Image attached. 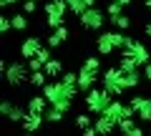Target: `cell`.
Here are the masks:
<instances>
[{"mask_svg": "<svg viewBox=\"0 0 151 136\" xmlns=\"http://www.w3.org/2000/svg\"><path fill=\"white\" fill-rule=\"evenodd\" d=\"M98 78H101V73H91V71H86V68H81V71H78V88H81L83 93H88L91 88H96Z\"/></svg>", "mask_w": 151, "mask_h": 136, "instance_id": "obj_13", "label": "cell"}, {"mask_svg": "<svg viewBox=\"0 0 151 136\" xmlns=\"http://www.w3.org/2000/svg\"><path fill=\"white\" fill-rule=\"evenodd\" d=\"M15 3H20V0H0V8H3V10H8V8L15 5Z\"/></svg>", "mask_w": 151, "mask_h": 136, "instance_id": "obj_36", "label": "cell"}, {"mask_svg": "<svg viewBox=\"0 0 151 136\" xmlns=\"http://www.w3.org/2000/svg\"><path fill=\"white\" fill-rule=\"evenodd\" d=\"M65 3H68V8H70V13H73L76 18H81L83 13L88 10V3H86V0H65Z\"/></svg>", "mask_w": 151, "mask_h": 136, "instance_id": "obj_22", "label": "cell"}, {"mask_svg": "<svg viewBox=\"0 0 151 136\" xmlns=\"http://www.w3.org/2000/svg\"><path fill=\"white\" fill-rule=\"evenodd\" d=\"M121 73H124L126 88H136L141 83V68H136V71H121Z\"/></svg>", "mask_w": 151, "mask_h": 136, "instance_id": "obj_18", "label": "cell"}, {"mask_svg": "<svg viewBox=\"0 0 151 136\" xmlns=\"http://www.w3.org/2000/svg\"><path fill=\"white\" fill-rule=\"evenodd\" d=\"M144 78L151 83V63H146V65H144Z\"/></svg>", "mask_w": 151, "mask_h": 136, "instance_id": "obj_38", "label": "cell"}, {"mask_svg": "<svg viewBox=\"0 0 151 136\" xmlns=\"http://www.w3.org/2000/svg\"><path fill=\"white\" fill-rule=\"evenodd\" d=\"M131 40L134 38H129L121 30H103V33H98V38H96V50H98V55H111L116 48H126Z\"/></svg>", "mask_w": 151, "mask_h": 136, "instance_id": "obj_2", "label": "cell"}, {"mask_svg": "<svg viewBox=\"0 0 151 136\" xmlns=\"http://www.w3.org/2000/svg\"><path fill=\"white\" fill-rule=\"evenodd\" d=\"M43 48V43H40V38L38 35H30V38H25L20 43V58H25V60H30V58H35L38 55V50Z\"/></svg>", "mask_w": 151, "mask_h": 136, "instance_id": "obj_10", "label": "cell"}, {"mask_svg": "<svg viewBox=\"0 0 151 136\" xmlns=\"http://www.w3.org/2000/svg\"><path fill=\"white\" fill-rule=\"evenodd\" d=\"M83 136H101V134L96 131V126H91V129H83Z\"/></svg>", "mask_w": 151, "mask_h": 136, "instance_id": "obj_37", "label": "cell"}, {"mask_svg": "<svg viewBox=\"0 0 151 136\" xmlns=\"http://www.w3.org/2000/svg\"><path fill=\"white\" fill-rule=\"evenodd\" d=\"M10 30H13V18L8 15V13H3V15H0V33L5 35V33H10Z\"/></svg>", "mask_w": 151, "mask_h": 136, "instance_id": "obj_27", "label": "cell"}, {"mask_svg": "<svg viewBox=\"0 0 151 136\" xmlns=\"http://www.w3.org/2000/svg\"><path fill=\"white\" fill-rule=\"evenodd\" d=\"M116 3H119V5H124V8H131V3H134V0H116Z\"/></svg>", "mask_w": 151, "mask_h": 136, "instance_id": "obj_40", "label": "cell"}, {"mask_svg": "<svg viewBox=\"0 0 151 136\" xmlns=\"http://www.w3.org/2000/svg\"><path fill=\"white\" fill-rule=\"evenodd\" d=\"M23 13H25V15H33V13H35L38 10V3H35V0H23Z\"/></svg>", "mask_w": 151, "mask_h": 136, "instance_id": "obj_30", "label": "cell"}, {"mask_svg": "<svg viewBox=\"0 0 151 136\" xmlns=\"http://www.w3.org/2000/svg\"><path fill=\"white\" fill-rule=\"evenodd\" d=\"M60 45H63V40H60L58 38V35H55V33H50V35H48V48H60Z\"/></svg>", "mask_w": 151, "mask_h": 136, "instance_id": "obj_34", "label": "cell"}, {"mask_svg": "<svg viewBox=\"0 0 151 136\" xmlns=\"http://www.w3.org/2000/svg\"><path fill=\"white\" fill-rule=\"evenodd\" d=\"M43 116H45V124H58V121L65 119V111L55 109V106H48V111H45Z\"/></svg>", "mask_w": 151, "mask_h": 136, "instance_id": "obj_19", "label": "cell"}, {"mask_svg": "<svg viewBox=\"0 0 151 136\" xmlns=\"http://www.w3.org/2000/svg\"><path fill=\"white\" fill-rule=\"evenodd\" d=\"M50 50H53V48H48V45H43V48L38 50V55H35V58H40L43 63H48V60H53V55H50Z\"/></svg>", "mask_w": 151, "mask_h": 136, "instance_id": "obj_33", "label": "cell"}, {"mask_svg": "<svg viewBox=\"0 0 151 136\" xmlns=\"http://www.w3.org/2000/svg\"><path fill=\"white\" fill-rule=\"evenodd\" d=\"M106 13H108V18H116V15H121V13H124V5H119L116 0H111V3L106 5Z\"/></svg>", "mask_w": 151, "mask_h": 136, "instance_id": "obj_28", "label": "cell"}, {"mask_svg": "<svg viewBox=\"0 0 151 136\" xmlns=\"http://www.w3.org/2000/svg\"><path fill=\"white\" fill-rule=\"evenodd\" d=\"M35 3H38V0H35Z\"/></svg>", "mask_w": 151, "mask_h": 136, "instance_id": "obj_44", "label": "cell"}, {"mask_svg": "<svg viewBox=\"0 0 151 136\" xmlns=\"http://www.w3.org/2000/svg\"><path fill=\"white\" fill-rule=\"evenodd\" d=\"M45 73H48V78H53V81H58L60 76L65 73V65H63V60H58V58H53V60H48L45 63V68H43Z\"/></svg>", "mask_w": 151, "mask_h": 136, "instance_id": "obj_16", "label": "cell"}, {"mask_svg": "<svg viewBox=\"0 0 151 136\" xmlns=\"http://www.w3.org/2000/svg\"><path fill=\"white\" fill-rule=\"evenodd\" d=\"M23 136H35V134H23Z\"/></svg>", "mask_w": 151, "mask_h": 136, "instance_id": "obj_43", "label": "cell"}, {"mask_svg": "<svg viewBox=\"0 0 151 136\" xmlns=\"http://www.w3.org/2000/svg\"><path fill=\"white\" fill-rule=\"evenodd\" d=\"M136 126H139V124H136V119H124V121H119V124H116V129H119L124 136H129Z\"/></svg>", "mask_w": 151, "mask_h": 136, "instance_id": "obj_24", "label": "cell"}, {"mask_svg": "<svg viewBox=\"0 0 151 136\" xmlns=\"http://www.w3.org/2000/svg\"><path fill=\"white\" fill-rule=\"evenodd\" d=\"M45 25L50 30H58L60 25H65V18H53V15H45Z\"/></svg>", "mask_w": 151, "mask_h": 136, "instance_id": "obj_29", "label": "cell"}, {"mask_svg": "<svg viewBox=\"0 0 151 136\" xmlns=\"http://www.w3.org/2000/svg\"><path fill=\"white\" fill-rule=\"evenodd\" d=\"M144 33H146V38H151V23H146V25H144Z\"/></svg>", "mask_w": 151, "mask_h": 136, "instance_id": "obj_41", "label": "cell"}, {"mask_svg": "<svg viewBox=\"0 0 151 136\" xmlns=\"http://www.w3.org/2000/svg\"><path fill=\"white\" fill-rule=\"evenodd\" d=\"M111 101H113V96L106 91V88H91V91L86 93V98H83V104H86V111L88 114H96V116H101L103 111L111 106Z\"/></svg>", "mask_w": 151, "mask_h": 136, "instance_id": "obj_3", "label": "cell"}, {"mask_svg": "<svg viewBox=\"0 0 151 136\" xmlns=\"http://www.w3.org/2000/svg\"><path fill=\"white\" fill-rule=\"evenodd\" d=\"M81 68H86V71H91V73H101V55H88L86 60H83V65Z\"/></svg>", "mask_w": 151, "mask_h": 136, "instance_id": "obj_20", "label": "cell"}, {"mask_svg": "<svg viewBox=\"0 0 151 136\" xmlns=\"http://www.w3.org/2000/svg\"><path fill=\"white\" fill-rule=\"evenodd\" d=\"M43 124H45V116L43 114H30V111H28L25 119L20 121V126L25 129V134H35L38 129H43Z\"/></svg>", "mask_w": 151, "mask_h": 136, "instance_id": "obj_12", "label": "cell"}, {"mask_svg": "<svg viewBox=\"0 0 151 136\" xmlns=\"http://www.w3.org/2000/svg\"><path fill=\"white\" fill-rule=\"evenodd\" d=\"M40 93L48 98L50 106H55V109H60V111L68 114V109L73 106L76 96H78V86H68L65 81H60V78H58V81H50Z\"/></svg>", "mask_w": 151, "mask_h": 136, "instance_id": "obj_1", "label": "cell"}, {"mask_svg": "<svg viewBox=\"0 0 151 136\" xmlns=\"http://www.w3.org/2000/svg\"><path fill=\"white\" fill-rule=\"evenodd\" d=\"M101 83H103V88H106L113 98H121V93L129 91V88H126V83H124V73H121L119 65L106 68V71L101 73Z\"/></svg>", "mask_w": 151, "mask_h": 136, "instance_id": "obj_4", "label": "cell"}, {"mask_svg": "<svg viewBox=\"0 0 151 136\" xmlns=\"http://www.w3.org/2000/svg\"><path fill=\"white\" fill-rule=\"evenodd\" d=\"M25 114H28V109H20V106H15V109L10 111V116H8V121H13V124H20V121L25 119Z\"/></svg>", "mask_w": 151, "mask_h": 136, "instance_id": "obj_26", "label": "cell"}, {"mask_svg": "<svg viewBox=\"0 0 151 136\" xmlns=\"http://www.w3.org/2000/svg\"><path fill=\"white\" fill-rule=\"evenodd\" d=\"M78 23L83 25V30H91V33H103V28L108 25V13L101 10V8H88Z\"/></svg>", "mask_w": 151, "mask_h": 136, "instance_id": "obj_5", "label": "cell"}, {"mask_svg": "<svg viewBox=\"0 0 151 136\" xmlns=\"http://www.w3.org/2000/svg\"><path fill=\"white\" fill-rule=\"evenodd\" d=\"M93 126H96V131H98L101 136H111L113 131H116V121H111L108 116H103V114H101V116H96Z\"/></svg>", "mask_w": 151, "mask_h": 136, "instance_id": "obj_15", "label": "cell"}, {"mask_svg": "<svg viewBox=\"0 0 151 136\" xmlns=\"http://www.w3.org/2000/svg\"><path fill=\"white\" fill-rule=\"evenodd\" d=\"M13 109H15V104H13V101H8V98H5V101H0V114L5 116V119L10 116V111H13Z\"/></svg>", "mask_w": 151, "mask_h": 136, "instance_id": "obj_32", "label": "cell"}, {"mask_svg": "<svg viewBox=\"0 0 151 136\" xmlns=\"http://www.w3.org/2000/svg\"><path fill=\"white\" fill-rule=\"evenodd\" d=\"M48 106H50L48 98L40 93V96H30V98H28V106H25V109L30 111V114H45V111H48Z\"/></svg>", "mask_w": 151, "mask_h": 136, "instance_id": "obj_14", "label": "cell"}, {"mask_svg": "<svg viewBox=\"0 0 151 136\" xmlns=\"http://www.w3.org/2000/svg\"><path fill=\"white\" fill-rule=\"evenodd\" d=\"M131 109L136 111V119L144 121V124H149L151 121V98L149 96H131Z\"/></svg>", "mask_w": 151, "mask_h": 136, "instance_id": "obj_9", "label": "cell"}, {"mask_svg": "<svg viewBox=\"0 0 151 136\" xmlns=\"http://www.w3.org/2000/svg\"><path fill=\"white\" fill-rule=\"evenodd\" d=\"M93 121H96V119H91V114H88V111H86V114H78V116H76V126H78V129H91Z\"/></svg>", "mask_w": 151, "mask_h": 136, "instance_id": "obj_25", "label": "cell"}, {"mask_svg": "<svg viewBox=\"0 0 151 136\" xmlns=\"http://www.w3.org/2000/svg\"><path fill=\"white\" fill-rule=\"evenodd\" d=\"M149 136H151V134H149Z\"/></svg>", "mask_w": 151, "mask_h": 136, "instance_id": "obj_45", "label": "cell"}, {"mask_svg": "<svg viewBox=\"0 0 151 136\" xmlns=\"http://www.w3.org/2000/svg\"><path fill=\"white\" fill-rule=\"evenodd\" d=\"M144 5H146V10H151V0H144Z\"/></svg>", "mask_w": 151, "mask_h": 136, "instance_id": "obj_42", "label": "cell"}, {"mask_svg": "<svg viewBox=\"0 0 151 136\" xmlns=\"http://www.w3.org/2000/svg\"><path fill=\"white\" fill-rule=\"evenodd\" d=\"M28 68H30V73H35V71H43L45 63L40 58H30V60H28Z\"/></svg>", "mask_w": 151, "mask_h": 136, "instance_id": "obj_31", "label": "cell"}, {"mask_svg": "<svg viewBox=\"0 0 151 136\" xmlns=\"http://www.w3.org/2000/svg\"><path fill=\"white\" fill-rule=\"evenodd\" d=\"M13 30H18V33H23V30H28V15L25 13H13Z\"/></svg>", "mask_w": 151, "mask_h": 136, "instance_id": "obj_21", "label": "cell"}, {"mask_svg": "<svg viewBox=\"0 0 151 136\" xmlns=\"http://www.w3.org/2000/svg\"><path fill=\"white\" fill-rule=\"evenodd\" d=\"M30 86H35V88H45V86H48V73H45V71H35V73H30Z\"/></svg>", "mask_w": 151, "mask_h": 136, "instance_id": "obj_23", "label": "cell"}, {"mask_svg": "<svg viewBox=\"0 0 151 136\" xmlns=\"http://www.w3.org/2000/svg\"><path fill=\"white\" fill-rule=\"evenodd\" d=\"M43 13L45 15H53V18H65L70 13V8H68L65 0H48L43 5Z\"/></svg>", "mask_w": 151, "mask_h": 136, "instance_id": "obj_11", "label": "cell"}, {"mask_svg": "<svg viewBox=\"0 0 151 136\" xmlns=\"http://www.w3.org/2000/svg\"><path fill=\"white\" fill-rule=\"evenodd\" d=\"M108 25L113 28V30H121V33H126L131 28V18L126 15V13H121V15H116V18H108Z\"/></svg>", "mask_w": 151, "mask_h": 136, "instance_id": "obj_17", "label": "cell"}, {"mask_svg": "<svg viewBox=\"0 0 151 136\" xmlns=\"http://www.w3.org/2000/svg\"><path fill=\"white\" fill-rule=\"evenodd\" d=\"M129 136H146V134H144V129H141V126H136V129H134V131H131V134H129Z\"/></svg>", "mask_w": 151, "mask_h": 136, "instance_id": "obj_39", "label": "cell"}, {"mask_svg": "<svg viewBox=\"0 0 151 136\" xmlns=\"http://www.w3.org/2000/svg\"><path fill=\"white\" fill-rule=\"evenodd\" d=\"M3 78H5V83L10 88H20L23 83H30V68H28V63L15 60V63L8 65V71L3 73Z\"/></svg>", "mask_w": 151, "mask_h": 136, "instance_id": "obj_6", "label": "cell"}, {"mask_svg": "<svg viewBox=\"0 0 151 136\" xmlns=\"http://www.w3.org/2000/svg\"><path fill=\"white\" fill-rule=\"evenodd\" d=\"M53 33H55V35H58V38H60V40H63V43H65V40H68V38H70V30H68V25H60V28H58V30H53Z\"/></svg>", "mask_w": 151, "mask_h": 136, "instance_id": "obj_35", "label": "cell"}, {"mask_svg": "<svg viewBox=\"0 0 151 136\" xmlns=\"http://www.w3.org/2000/svg\"><path fill=\"white\" fill-rule=\"evenodd\" d=\"M121 58H126V60H136V63L144 68L146 63H151V53H149V48H146L141 40H131L126 48H121Z\"/></svg>", "mask_w": 151, "mask_h": 136, "instance_id": "obj_7", "label": "cell"}, {"mask_svg": "<svg viewBox=\"0 0 151 136\" xmlns=\"http://www.w3.org/2000/svg\"><path fill=\"white\" fill-rule=\"evenodd\" d=\"M103 116H108L111 121H124V119H136V111L131 109V104H124L121 98H113L111 106H108L106 111H103Z\"/></svg>", "mask_w": 151, "mask_h": 136, "instance_id": "obj_8", "label": "cell"}]
</instances>
